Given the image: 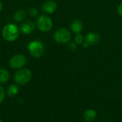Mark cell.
Masks as SVG:
<instances>
[{"label": "cell", "instance_id": "6", "mask_svg": "<svg viewBox=\"0 0 122 122\" xmlns=\"http://www.w3.org/2000/svg\"><path fill=\"white\" fill-rule=\"evenodd\" d=\"M26 63V58L23 55H16L9 60V65L13 69H21Z\"/></svg>", "mask_w": 122, "mask_h": 122}, {"label": "cell", "instance_id": "1", "mask_svg": "<svg viewBox=\"0 0 122 122\" xmlns=\"http://www.w3.org/2000/svg\"><path fill=\"white\" fill-rule=\"evenodd\" d=\"M20 29L14 24H8L5 25L1 32L3 38L8 42H13L16 40L19 36Z\"/></svg>", "mask_w": 122, "mask_h": 122}, {"label": "cell", "instance_id": "13", "mask_svg": "<svg viewBox=\"0 0 122 122\" xmlns=\"http://www.w3.org/2000/svg\"><path fill=\"white\" fill-rule=\"evenodd\" d=\"M9 79V73L7 70L1 68L0 69V83L3 84L6 83Z\"/></svg>", "mask_w": 122, "mask_h": 122}, {"label": "cell", "instance_id": "12", "mask_svg": "<svg viewBox=\"0 0 122 122\" xmlns=\"http://www.w3.org/2000/svg\"><path fill=\"white\" fill-rule=\"evenodd\" d=\"M26 17V12L24 9H19L17 10L14 14V19L16 22H22Z\"/></svg>", "mask_w": 122, "mask_h": 122}, {"label": "cell", "instance_id": "9", "mask_svg": "<svg viewBox=\"0 0 122 122\" xmlns=\"http://www.w3.org/2000/svg\"><path fill=\"white\" fill-rule=\"evenodd\" d=\"M57 8L56 3L53 0H48L45 1L42 5V11L46 14L54 13Z\"/></svg>", "mask_w": 122, "mask_h": 122}, {"label": "cell", "instance_id": "17", "mask_svg": "<svg viewBox=\"0 0 122 122\" xmlns=\"http://www.w3.org/2000/svg\"><path fill=\"white\" fill-rule=\"evenodd\" d=\"M5 99V91L4 89L0 86V104L4 101Z\"/></svg>", "mask_w": 122, "mask_h": 122}, {"label": "cell", "instance_id": "18", "mask_svg": "<svg viewBox=\"0 0 122 122\" xmlns=\"http://www.w3.org/2000/svg\"><path fill=\"white\" fill-rule=\"evenodd\" d=\"M69 49L71 50V51H75L76 50H77V47H76V45L75 43H71L69 45Z\"/></svg>", "mask_w": 122, "mask_h": 122}, {"label": "cell", "instance_id": "14", "mask_svg": "<svg viewBox=\"0 0 122 122\" xmlns=\"http://www.w3.org/2000/svg\"><path fill=\"white\" fill-rule=\"evenodd\" d=\"M19 92V88L15 84H12V85H10L8 88H7V91H6V93H7V95L9 96H11V97H13L14 96H16Z\"/></svg>", "mask_w": 122, "mask_h": 122}, {"label": "cell", "instance_id": "20", "mask_svg": "<svg viewBox=\"0 0 122 122\" xmlns=\"http://www.w3.org/2000/svg\"><path fill=\"white\" fill-rule=\"evenodd\" d=\"M2 9H3V4H2V2H1V1L0 0V12H1Z\"/></svg>", "mask_w": 122, "mask_h": 122}, {"label": "cell", "instance_id": "2", "mask_svg": "<svg viewBox=\"0 0 122 122\" xmlns=\"http://www.w3.org/2000/svg\"><path fill=\"white\" fill-rule=\"evenodd\" d=\"M32 77V73L30 70L21 68L18 70L14 75V81L19 85H24L29 83Z\"/></svg>", "mask_w": 122, "mask_h": 122}, {"label": "cell", "instance_id": "7", "mask_svg": "<svg viewBox=\"0 0 122 122\" xmlns=\"http://www.w3.org/2000/svg\"><path fill=\"white\" fill-rule=\"evenodd\" d=\"M19 29L23 34L29 35L32 33L35 29V24L34 23V22L30 20L26 21L21 24Z\"/></svg>", "mask_w": 122, "mask_h": 122}, {"label": "cell", "instance_id": "11", "mask_svg": "<svg viewBox=\"0 0 122 122\" xmlns=\"http://www.w3.org/2000/svg\"><path fill=\"white\" fill-rule=\"evenodd\" d=\"M97 112L94 109H87L84 113V119L86 122H92L97 118Z\"/></svg>", "mask_w": 122, "mask_h": 122}, {"label": "cell", "instance_id": "5", "mask_svg": "<svg viewBox=\"0 0 122 122\" xmlns=\"http://www.w3.org/2000/svg\"><path fill=\"white\" fill-rule=\"evenodd\" d=\"M28 48L31 55L36 58H40L44 52V47L43 44L38 40L31 42L29 44Z\"/></svg>", "mask_w": 122, "mask_h": 122}, {"label": "cell", "instance_id": "4", "mask_svg": "<svg viewBox=\"0 0 122 122\" xmlns=\"http://www.w3.org/2000/svg\"><path fill=\"white\" fill-rule=\"evenodd\" d=\"M36 26L38 29L43 32H49L53 26L52 19L46 15H41L36 21Z\"/></svg>", "mask_w": 122, "mask_h": 122}, {"label": "cell", "instance_id": "21", "mask_svg": "<svg viewBox=\"0 0 122 122\" xmlns=\"http://www.w3.org/2000/svg\"><path fill=\"white\" fill-rule=\"evenodd\" d=\"M0 122H2V121H1V119H0Z\"/></svg>", "mask_w": 122, "mask_h": 122}, {"label": "cell", "instance_id": "10", "mask_svg": "<svg viewBox=\"0 0 122 122\" xmlns=\"http://www.w3.org/2000/svg\"><path fill=\"white\" fill-rule=\"evenodd\" d=\"M71 31L75 34H80L83 29V23L79 19H74L71 24Z\"/></svg>", "mask_w": 122, "mask_h": 122}, {"label": "cell", "instance_id": "8", "mask_svg": "<svg viewBox=\"0 0 122 122\" xmlns=\"http://www.w3.org/2000/svg\"><path fill=\"white\" fill-rule=\"evenodd\" d=\"M100 35L97 32H92L86 35L84 42H86L89 45H94L100 41Z\"/></svg>", "mask_w": 122, "mask_h": 122}, {"label": "cell", "instance_id": "16", "mask_svg": "<svg viewBox=\"0 0 122 122\" xmlns=\"http://www.w3.org/2000/svg\"><path fill=\"white\" fill-rule=\"evenodd\" d=\"M29 14H30L31 17H35L38 14V9L35 7H31L29 9Z\"/></svg>", "mask_w": 122, "mask_h": 122}, {"label": "cell", "instance_id": "3", "mask_svg": "<svg viewBox=\"0 0 122 122\" xmlns=\"http://www.w3.org/2000/svg\"><path fill=\"white\" fill-rule=\"evenodd\" d=\"M71 37L70 31L64 27L58 29L54 35V40L60 44H65L70 41Z\"/></svg>", "mask_w": 122, "mask_h": 122}, {"label": "cell", "instance_id": "15", "mask_svg": "<svg viewBox=\"0 0 122 122\" xmlns=\"http://www.w3.org/2000/svg\"><path fill=\"white\" fill-rule=\"evenodd\" d=\"M74 41H75V43H76L77 45H81L84 43V38L81 34H76V35L74 37Z\"/></svg>", "mask_w": 122, "mask_h": 122}, {"label": "cell", "instance_id": "19", "mask_svg": "<svg viewBox=\"0 0 122 122\" xmlns=\"http://www.w3.org/2000/svg\"><path fill=\"white\" fill-rule=\"evenodd\" d=\"M117 12L121 17H122V2L117 7Z\"/></svg>", "mask_w": 122, "mask_h": 122}]
</instances>
